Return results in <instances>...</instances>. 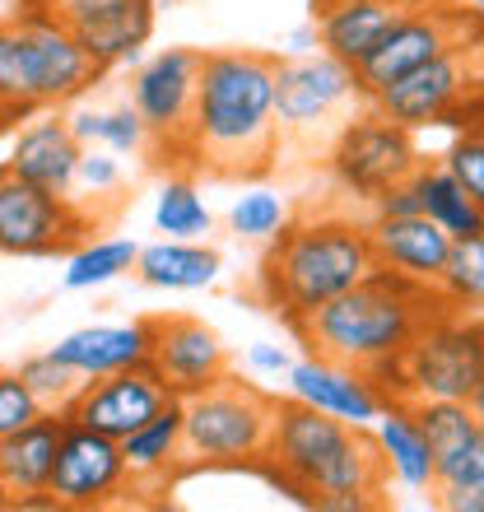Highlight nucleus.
Returning <instances> with one entry per match:
<instances>
[{
	"instance_id": "7ed1b4c3",
	"label": "nucleus",
	"mask_w": 484,
	"mask_h": 512,
	"mask_svg": "<svg viewBox=\"0 0 484 512\" xmlns=\"http://www.w3.org/2000/svg\"><path fill=\"white\" fill-rule=\"evenodd\" d=\"M443 308H452V303L433 284L405 280L396 270L377 266L368 280H359L340 298L308 312L289 331L308 345V354H322V359H336L345 368H359L377 387H387V378L396 373L405 350L415 345V336Z\"/></svg>"
},
{
	"instance_id": "7c9ffc66",
	"label": "nucleus",
	"mask_w": 484,
	"mask_h": 512,
	"mask_svg": "<svg viewBox=\"0 0 484 512\" xmlns=\"http://www.w3.org/2000/svg\"><path fill=\"white\" fill-rule=\"evenodd\" d=\"M438 294H443L452 308L484 312V233L452 238V252H447Z\"/></svg>"
},
{
	"instance_id": "37998d69",
	"label": "nucleus",
	"mask_w": 484,
	"mask_h": 512,
	"mask_svg": "<svg viewBox=\"0 0 484 512\" xmlns=\"http://www.w3.org/2000/svg\"><path fill=\"white\" fill-rule=\"evenodd\" d=\"M19 122H24V117H19V112H14L10 103H5V98H0V135H10L14 126H19Z\"/></svg>"
},
{
	"instance_id": "9b49d317",
	"label": "nucleus",
	"mask_w": 484,
	"mask_h": 512,
	"mask_svg": "<svg viewBox=\"0 0 484 512\" xmlns=\"http://www.w3.org/2000/svg\"><path fill=\"white\" fill-rule=\"evenodd\" d=\"M94 219L80 205L47 191L0 163V256H70L89 243Z\"/></svg>"
},
{
	"instance_id": "423d86ee",
	"label": "nucleus",
	"mask_w": 484,
	"mask_h": 512,
	"mask_svg": "<svg viewBox=\"0 0 484 512\" xmlns=\"http://www.w3.org/2000/svg\"><path fill=\"white\" fill-rule=\"evenodd\" d=\"M275 405L280 396L252 387V382L229 378L182 396V466H252L261 471L275 433Z\"/></svg>"
},
{
	"instance_id": "412c9836",
	"label": "nucleus",
	"mask_w": 484,
	"mask_h": 512,
	"mask_svg": "<svg viewBox=\"0 0 484 512\" xmlns=\"http://www.w3.org/2000/svg\"><path fill=\"white\" fill-rule=\"evenodd\" d=\"M410 10H415V0H345V5L312 14V24H317L322 52L359 70Z\"/></svg>"
},
{
	"instance_id": "39448f33",
	"label": "nucleus",
	"mask_w": 484,
	"mask_h": 512,
	"mask_svg": "<svg viewBox=\"0 0 484 512\" xmlns=\"http://www.w3.org/2000/svg\"><path fill=\"white\" fill-rule=\"evenodd\" d=\"M359 108H368L359 70L336 61L331 52L280 56L275 70V117H280V154L326 163L336 135Z\"/></svg>"
},
{
	"instance_id": "1a4fd4ad",
	"label": "nucleus",
	"mask_w": 484,
	"mask_h": 512,
	"mask_svg": "<svg viewBox=\"0 0 484 512\" xmlns=\"http://www.w3.org/2000/svg\"><path fill=\"white\" fill-rule=\"evenodd\" d=\"M466 42H484L480 10H466L452 0H415V10L405 14L382 38V47L359 66L363 98L373 103L382 89L401 84L405 75H415L419 66H429V61H438L452 47H466Z\"/></svg>"
},
{
	"instance_id": "4c0bfd02",
	"label": "nucleus",
	"mask_w": 484,
	"mask_h": 512,
	"mask_svg": "<svg viewBox=\"0 0 484 512\" xmlns=\"http://www.w3.org/2000/svg\"><path fill=\"white\" fill-rule=\"evenodd\" d=\"M433 503L443 512H484V475L471 480H457V485H443L433 494Z\"/></svg>"
},
{
	"instance_id": "473e14b6",
	"label": "nucleus",
	"mask_w": 484,
	"mask_h": 512,
	"mask_svg": "<svg viewBox=\"0 0 484 512\" xmlns=\"http://www.w3.org/2000/svg\"><path fill=\"white\" fill-rule=\"evenodd\" d=\"M19 378L28 382L33 401H38L42 410H52V415H66V405L75 401V396H80V387L89 382V378H80L70 364H61L52 350L24 359V364H19Z\"/></svg>"
},
{
	"instance_id": "f3484780",
	"label": "nucleus",
	"mask_w": 484,
	"mask_h": 512,
	"mask_svg": "<svg viewBox=\"0 0 484 512\" xmlns=\"http://www.w3.org/2000/svg\"><path fill=\"white\" fill-rule=\"evenodd\" d=\"M61 429H66V415L42 410L24 429L0 438V503L5 508H52L47 480L56 466Z\"/></svg>"
},
{
	"instance_id": "a18cd8bd",
	"label": "nucleus",
	"mask_w": 484,
	"mask_h": 512,
	"mask_svg": "<svg viewBox=\"0 0 484 512\" xmlns=\"http://www.w3.org/2000/svg\"><path fill=\"white\" fill-rule=\"evenodd\" d=\"M331 5H345V0H312V14H322V10H331Z\"/></svg>"
},
{
	"instance_id": "49530a36",
	"label": "nucleus",
	"mask_w": 484,
	"mask_h": 512,
	"mask_svg": "<svg viewBox=\"0 0 484 512\" xmlns=\"http://www.w3.org/2000/svg\"><path fill=\"white\" fill-rule=\"evenodd\" d=\"M475 10H480V14H484V0H475Z\"/></svg>"
},
{
	"instance_id": "a211bd4d",
	"label": "nucleus",
	"mask_w": 484,
	"mask_h": 512,
	"mask_svg": "<svg viewBox=\"0 0 484 512\" xmlns=\"http://www.w3.org/2000/svg\"><path fill=\"white\" fill-rule=\"evenodd\" d=\"M284 378H289V396L317 405V410L345 419V424H373L382 415V405H387V391L377 387L368 373L345 368L336 359H322V354L298 359Z\"/></svg>"
},
{
	"instance_id": "b1692460",
	"label": "nucleus",
	"mask_w": 484,
	"mask_h": 512,
	"mask_svg": "<svg viewBox=\"0 0 484 512\" xmlns=\"http://www.w3.org/2000/svg\"><path fill=\"white\" fill-rule=\"evenodd\" d=\"M377 443L387 452L391 480H401L415 494H438V457L429 447V433L419 429L415 405L410 401H387L377 415Z\"/></svg>"
},
{
	"instance_id": "f704fd0d",
	"label": "nucleus",
	"mask_w": 484,
	"mask_h": 512,
	"mask_svg": "<svg viewBox=\"0 0 484 512\" xmlns=\"http://www.w3.org/2000/svg\"><path fill=\"white\" fill-rule=\"evenodd\" d=\"M443 163L457 173V182L466 191H471L475 201L484 205V117L480 122H471L466 131L447 145V154H443Z\"/></svg>"
},
{
	"instance_id": "5701e85b",
	"label": "nucleus",
	"mask_w": 484,
	"mask_h": 512,
	"mask_svg": "<svg viewBox=\"0 0 484 512\" xmlns=\"http://www.w3.org/2000/svg\"><path fill=\"white\" fill-rule=\"evenodd\" d=\"M121 452H126L135 494H168V485L187 471L182 466V396H173L154 419L126 433Z\"/></svg>"
},
{
	"instance_id": "2f4dec72",
	"label": "nucleus",
	"mask_w": 484,
	"mask_h": 512,
	"mask_svg": "<svg viewBox=\"0 0 484 512\" xmlns=\"http://www.w3.org/2000/svg\"><path fill=\"white\" fill-rule=\"evenodd\" d=\"M70 126H75L84 145H103L112 154H145L149 149V126L131 103L108 112H80V117H70Z\"/></svg>"
},
{
	"instance_id": "cd10ccee",
	"label": "nucleus",
	"mask_w": 484,
	"mask_h": 512,
	"mask_svg": "<svg viewBox=\"0 0 484 512\" xmlns=\"http://www.w3.org/2000/svg\"><path fill=\"white\" fill-rule=\"evenodd\" d=\"M410 405H415L419 429L429 433V447L438 457V480H443L447 466L471 447L475 429H480V415H475L471 401H410Z\"/></svg>"
},
{
	"instance_id": "393cba45",
	"label": "nucleus",
	"mask_w": 484,
	"mask_h": 512,
	"mask_svg": "<svg viewBox=\"0 0 484 512\" xmlns=\"http://www.w3.org/2000/svg\"><path fill=\"white\" fill-rule=\"evenodd\" d=\"M219 252L205 247L201 238H163V243L140 247L135 275L149 289H205L219 280Z\"/></svg>"
},
{
	"instance_id": "e433bc0d",
	"label": "nucleus",
	"mask_w": 484,
	"mask_h": 512,
	"mask_svg": "<svg viewBox=\"0 0 484 512\" xmlns=\"http://www.w3.org/2000/svg\"><path fill=\"white\" fill-rule=\"evenodd\" d=\"M80 187L94 191V196H108V191L121 187V163L112 149L103 145H84V159H80Z\"/></svg>"
},
{
	"instance_id": "58836bf2",
	"label": "nucleus",
	"mask_w": 484,
	"mask_h": 512,
	"mask_svg": "<svg viewBox=\"0 0 484 512\" xmlns=\"http://www.w3.org/2000/svg\"><path fill=\"white\" fill-rule=\"evenodd\" d=\"M471 475H484V419H480V429H475L471 447H466V452H461V457L443 471L438 489H443V485H457V480H471Z\"/></svg>"
},
{
	"instance_id": "79ce46f5",
	"label": "nucleus",
	"mask_w": 484,
	"mask_h": 512,
	"mask_svg": "<svg viewBox=\"0 0 484 512\" xmlns=\"http://www.w3.org/2000/svg\"><path fill=\"white\" fill-rule=\"evenodd\" d=\"M317 47H322L317 24H303V28H294V33L284 38V52H289V56H308V52H317Z\"/></svg>"
},
{
	"instance_id": "aec40b11",
	"label": "nucleus",
	"mask_w": 484,
	"mask_h": 512,
	"mask_svg": "<svg viewBox=\"0 0 484 512\" xmlns=\"http://www.w3.org/2000/svg\"><path fill=\"white\" fill-rule=\"evenodd\" d=\"M368 233H373V252L382 270H396L405 280L438 289L447 252H452V233L443 224H433L424 210L419 215H373Z\"/></svg>"
},
{
	"instance_id": "bb28decb",
	"label": "nucleus",
	"mask_w": 484,
	"mask_h": 512,
	"mask_svg": "<svg viewBox=\"0 0 484 512\" xmlns=\"http://www.w3.org/2000/svg\"><path fill=\"white\" fill-rule=\"evenodd\" d=\"M415 187H419V210L443 224L452 238H471V233H484V205L475 201L471 191L457 182V173L447 168L443 159L438 163H419L415 173Z\"/></svg>"
},
{
	"instance_id": "c85d7f7f",
	"label": "nucleus",
	"mask_w": 484,
	"mask_h": 512,
	"mask_svg": "<svg viewBox=\"0 0 484 512\" xmlns=\"http://www.w3.org/2000/svg\"><path fill=\"white\" fill-rule=\"evenodd\" d=\"M135 256L140 247L131 238H94V243L75 247L66 256V270H61V284L66 289H98V284L121 280L126 270H135Z\"/></svg>"
},
{
	"instance_id": "c03bdc74",
	"label": "nucleus",
	"mask_w": 484,
	"mask_h": 512,
	"mask_svg": "<svg viewBox=\"0 0 484 512\" xmlns=\"http://www.w3.org/2000/svg\"><path fill=\"white\" fill-rule=\"evenodd\" d=\"M471 405H475V415L484 419V368H480V382H475V391H471Z\"/></svg>"
},
{
	"instance_id": "dca6fc26",
	"label": "nucleus",
	"mask_w": 484,
	"mask_h": 512,
	"mask_svg": "<svg viewBox=\"0 0 484 512\" xmlns=\"http://www.w3.org/2000/svg\"><path fill=\"white\" fill-rule=\"evenodd\" d=\"M173 401L168 382L154 373V368H121L108 378H89L80 387V396L66 405V419L84 424V429H98L108 438H126L135 433L145 419H154L163 405Z\"/></svg>"
},
{
	"instance_id": "ea45409f",
	"label": "nucleus",
	"mask_w": 484,
	"mask_h": 512,
	"mask_svg": "<svg viewBox=\"0 0 484 512\" xmlns=\"http://www.w3.org/2000/svg\"><path fill=\"white\" fill-rule=\"evenodd\" d=\"M247 368H252V373H261V378H280V373H289V368H294V359H289V350H284V345L256 340L252 350H247Z\"/></svg>"
},
{
	"instance_id": "c756f323",
	"label": "nucleus",
	"mask_w": 484,
	"mask_h": 512,
	"mask_svg": "<svg viewBox=\"0 0 484 512\" xmlns=\"http://www.w3.org/2000/svg\"><path fill=\"white\" fill-rule=\"evenodd\" d=\"M191 177L196 173H168L159 201H154V229L168 233V238H205L215 229V215L205 210Z\"/></svg>"
},
{
	"instance_id": "4468645a",
	"label": "nucleus",
	"mask_w": 484,
	"mask_h": 512,
	"mask_svg": "<svg viewBox=\"0 0 484 512\" xmlns=\"http://www.w3.org/2000/svg\"><path fill=\"white\" fill-rule=\"evenodd\" d=\"M47 5L103 70L135 66L159 19V0H47Z\"/></svg>"
},
{
	"instance_id": "f03ea898",
	"label": "nucleus",
	"mask_w": 484,
	"mask_h": 512,
	"mask_svg": "<svg viewBox=\"0 0 484 512\" xmlns=\"http://www.w3.org/2000/svg\"><path fill=\"white\" fill-rule=\"evenodd\" d=\"M275 52L224 47L205 52L196 117H191V173L215 182H261L280 163V117H275Z\"/></svg>"
},
{
	"instance_id": "f257e3e1",
	"label": "nucleus",
	"mask_w": 484,
	"mask_h": 512,
	"mask_svg": "<svg viewBox=\"0 0 484 512\" xmlns=\"http://www.w3.org/2000/svg\"><path fill=\"white\" fill-rule=\"evenodd\" d=\"M261 475L317 512H368L387 503L391 466L368 424H345L317 405L280 396Z\"/></svg>"
},
{
	"instance_id": "6ab92c4d",
	"label": "nucleus",
	"mask_w": 484,
	"mask_h": 512,
	"mask_svg": "<svg viewBox=\"0 0 484 512\" xmlns=\"http://www.w3.org/2000/svg\"><path fill=\"white\" fill-rule=\"evenodd\" d=\"M80 159H84V140L75 135L70 117H56L52 112H38L24 131L14 135L10 149V173L28 177L47 191H61V196H75L80 187Z\"/></svg>"
},
{
	"instance_id": "ddd939ff",
	"label": "nucleus",
	"mask_w": 484,
	"mask_h": 512,
	"mask_svg": "<svg viewBox=\"0 0 484 512\" xmlns=\"http://www.w3.org/2000/svg\"><path fill=\"white\" fill-rule=\"evenodd\" d=\"M475 94H484V42H466L452 47L438 61L419 66L415 75H405L401 84H391L373 98L377 112H387L391 122L410 126H443L461 103H471Z\"/></svg>"
},
{
	"instance_id": "6e6552de",
	"label": "nucleus",
	"mask_w": 484,
	"mask_h": 512,
	"mask_svg": "<svg viewBox=\"0 0 484 512\" xmlns=\"http://www.w3.org/2000/svg\"><path fill=\"white\" fill-rule=\"evenodd\" d=\"M205 52L196 47H168L131 70V108L149 126V159L168 173H191V117H196V89H201Z\"/></svg>"
},
{
	"instance_id": "20e7f679",
	"label": "nucleus",
	"mask_w": 484,
	"mask_h": 512,
	"mask_svg": "<svg viewBox=\"0 0 484 512\" xmlns=\"http://www.w3.org/2000/svg\"><path fill=\"white\" fill-rule=\"evenodd\" d=\"M377 270L373 233L345 210H298L261 256V298L284 326L340 298Z\"/></svg>"
},
{
	"instance_id": "f8f14e48",
	"label": "nucleus",
	"mask_w": 484,
	"mask_h": 512,
	"mask_svg": "<svg viewBox=\"0 0 484 512\" xmlns=\"http://www.w3.org/2000/svg\"><path fill=\"white\" fill-rule=\"evenodd\" d=\"M47 494H52V508H66V512H89V508H108V503L131 499L135 485H131V471H126L121 438H108V433L84 429V424L66 419Z\"/></svg>"
},
{
	"instance_id": "2eb2a0df",
	"label": "nucleus",
	"mask_w": 484,
	"mask_h": 512,
	"mask_svg": "<svg viewBox=\"0 0 484 512\" xmlns=\"http://www.w3.org/2000/svg\"><path fill=\"white\" fill-rule=\"evenodd\" d=\"M149 326H154L149 368L168 382L173 396H191V391H201L233 373L229 345H224L215 326H205L201 317L173 312V317H149Z\"/></svg>"
},
{
	"instance_id": "72a5a7b5",
	"label": "nucleus",
	"mask_w": 484,
	"mask_h": 512,
	"mask_svg": "<svg viewBox=\"0 0 484 512\" xmlns=\"http://www.w3.org/2000/svg\"><path fill=\"white\" fill-rule=\"evenodd\" d=\"M289 205L280 201V196H270V191H247V196H238L229 210V229L238 233V238H256V243H270L275 233L289 224Z\"/></svg>"
},
{
	"instance_id": "0eeeda50",
	"label": "nucleus",
	"mask_w": 484,
	"mask_h": 512,
	"mask_svg": "<svg viewBox=\"0 0 484 512\" xmlns=\"http://www.w3.org/2000/svg\"><path fill=\"white\" fill-rule=\"evenodd\" d=\"M484 368V317L443 308L387 378V401H471Z\"/></svg>"
},
{
	"instance_id": "c9c22d12",
	"label": "nucleus",
	"mask_w": 484,
	"mask_h": 512,
	"mask_svg": "<svg viewBox=\"0 0 484 512\" xmlns=\"http://www.w3.org/2000/svg\"><path fill=\"white\" fill-rule=\"evenodd\" d=\"M38 415H42V405L33 401V391L19 378V368H14V373L0 368V438L14 429H24L28 419H38Z\"/></svg>"
},
{
	"instance_id": "9d476101",
	"label": "nucleus",
	"mask_w": 484,
	"mask_h": 512,
	"mask_svg": "<svg viewBox=\"0 0 484 512\" xmlns=\"http://www.w3.org/2000/svg\"><path fill=\"white\" fill-rule=\"evenodd\" d=\"M419 145L415 131L401 122H391L387 112H377L373 103L359 108L345 122V131L336 135V145L326 154V168L336 177V187L354 201L373 205L382 191H391L396 182L419 173Z\"/></svg>"
},
{
	"instance_id": "a878e982",
	"label": "nucleus",
	"mask_w": 484,
	"mask_h": 512,
	"mask_svg": "<svg viewBox=\"0 0 484 512\" xmlns=\"http://www.w3.org/2000/svg\"><path fill=\"white\" fill-rule=\"evenodd\" d=\"M0 98L10 103L19 117H38L47 112L42 103V70H38V47H33V33L19 14H5L0 19Z\"/></svg>"
},
{
	"instance_id": "4be33fe9",
	"label": "nucleus",
	"mask_w": 484,
	"mask_h": 512,
	"mask_svg": "<svg viewBox=\"0 0 484 512\" xmlns=\"http://www.w3.org/2000/svg\"><path fill=\"white\" fill-rule=\"evenodd\" d=\"M149 350H154V326L149 317L126 326H80L52 345L61 364H70L80 378H108L121 368H145Z\"/></svg>"
},
{
	"instance_id": "a19ab883",
	"label": "nucleus",
	"mask_w": 484,
	"mask_h": 512,
	"mask_svg": "<svg viewBox=\"0 0 484 512\" xmlns=\"http://www.w3.org/2000/svg\"><path fill=\"white\" fill-rule=\"evenodd\" d=\"M373 215H419V187L415 177H405V182H396L391 191H382L373 201Z\"/></svg>"
}]
</instances>
